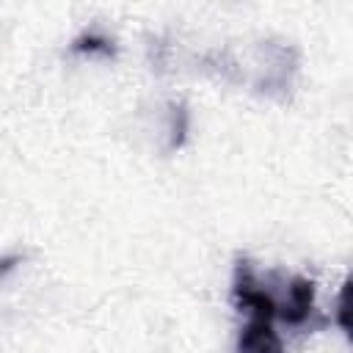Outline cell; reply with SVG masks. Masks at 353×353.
<instances>
[{"label": "cell", "instance_id": "6da1fadb", "mask_svg": "<svg viewBox=\"0 0 353 353\" xmlns=\"http://www.w3.org/2000/svg\"><path fill=\"white\" fill-rule=\"evenodd\" d=\"M232 301L245 314L240 350H281L279 325L312 328V317L317 314L314 281L281 270L259 273L248 259H237L234 265Z\"/></svg>", "mask_w": 353, "mask_h": 353}, {"label": "cell", "instance_id": "7a4b0ae2", "mask_svg": "<svg viewBox=\"0 0 353 353\" xmlns=\"http://www.w3.org/2000/svg\"><path fill=\"white\" fill-rule=\"evenodd\" d=\"M74 52H102V55H110V41L108 39H97V36H83L72 44Z\"/></svg>", "mask_w": 353, "mask_h": 353}]
</instances>
